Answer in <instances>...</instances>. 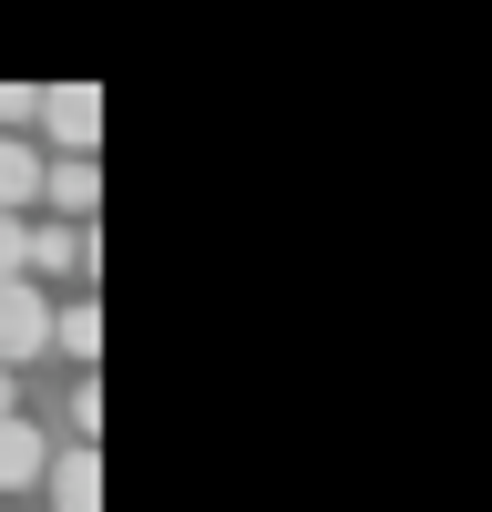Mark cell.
Listing matches in <instances>:
<instances>
[{"label": "cell", "mask_w": 492, "mask_h": 512, "mask_svg": "<svg viewBox=\"0 0 492 512\" xmlns=\"http://www.w3.org/2000/svg\"><path fill=\"white\" fill-rule=\"evenodd\" d=\"M41 134H52L62 154H82V164H93V144H103V93H93V82H41Z\"/></svg>", "instance_id": "obj_1"}, {"label": "cell", "mask_w": 492, "mask_h": 512, "mask_svg": "<svg viewBox=\"0 0 492 512\" xmlns=\"http://www.w3.org/2000/svg\"><path fill=\"white\" fill-rule=\"evenodd\" d=\"M41 349H52V297H41L31 277H11V287H0V369H21Z\"/></svg>", "instance_id": "obj_2"}, {"label": "cell", "mask_w": 492, "mask_h": 512, "mask_svg": "<svg viewBox=\"0 0 492 512\" xmlns=\"http://www.w3.org/2000/svg\"><path fill=\"white\" fill-rule=\"evenodd\" d=\"M41 205H52V226H93L103 175H93L82 154H41Z\"/></svg>", "instance_id": "obj_3"}, {"label": "cell", "mask_w": 492, "mask_h": 512, "mask_svg": "<svg viewBox=\"0 0 492 512\" xmlns=\"http://www.w3.org/2000/svg\"><path fill=\"white\" fill-rule=\"evenodd\" d=\"M41 492H52V512H103V451H93V441L52 451V472H41Z\"/></svg>", "instance_id": "obj_4"}, {"label": "cell", "mask_w": 492, "mask_h": 512, "mask_svg": "<svg viewBox=\"0 0 492 512\" xmlns=\"http://www.w3.org/2000/svg\"><path fill=\"white\" fill-rule=\"evenodd\" d=\"M31 267H41V277H82V287H93V226H31Z\"/></svg>", "instance_id": "obj_5"}, {"label": "cell", "mask_w": 492, "mask_h": 512, "mask_svg": "<svg viewBox=\"0 0 492 512\" xmlns=\"http://www.w3.org/2000/svg\"><path fill=\"white\" fill-rule=\"evenodd\" d=\"M41 472H52V441L31 420H0V492H31Z\"/></svg>", "instance_id": "obj_6"}, {"label": "cell", "mask_w": 492, "mask_h": 512, "mask_svg": "<svg viewBox=\"0 0 492 512\" xmlns=\"http://www.w3.org/2000/svg\"><path fill=\"white\" fill-rule=\"evenodd\" d=\"M21 205H41V144L0 134V216H21Z\"/></svg>", "instance_id": "obj_7"}, {"label": "cell", "mask_w": 492, "mask_h": 512, "mask_svg": "<svg viewBox=\"0 0 492 512\" xmlns=\"http://www.w3.org/2000/svg\"><path fill=\"white\" fill-rule=\"evenodd\" d=\"M52 349H72V359H82V379H93V359H103V308H93V297L52 308Z\"/></svg>", "instance_id": "obj_8"}, {"label": "cell", "mask_w": 492, "mask_h": 512, "mask_svg": "<svg viewBox=\"0 0 492 512\" xmlns=\"http://www.w3.org/2000/svg\"><path fill=\"white\" fill-rule=\"evenodd\" d=\"M11 277H31V226L0 216V287H11Z\"/></svg>", "instance_id": "obj_9"}, {"label": "cell", "mask_w": 492, "mask_h": 512, "mask_svg": "<svg viewBox=\"0 0 492 512\" xmlns=\"http://www.w3.org/2000/svg\"><path fill=\"white\" fill-rule=\"evenodd\" d=\"M31 113H41V82H0V134H21Z\"/></svg>", "instance_id": "obj_10"}, {"label": "cell", "mask_w": 492, "mask_h": 512, "mask_svg": "<svg viewBox=\"0 0 492 512\" xmlns=\"http://www.w3.org/2000/svg\"><path fill=\"white\" fill-rule=\"evenodd\" d=\"M93 431H103V390L82 379V390H72V441H93Z\"/></svg>", "instance_id": "obj_11"}, {"label": "cell", "mask_w": 492, "mask_h": 512, "mask_svg": "<svg viewBox=\"0 0 492 512\" xmlns=\"http://www.w3.org/2000/svg\"><path fill=\"white\" fill-rule=\"evenodd\" d=\"M0 420H21V400H11V369H0Z\"/></svg>", "instance_id": "obj_12"}]
</instances>
